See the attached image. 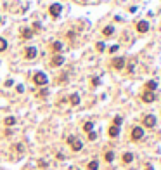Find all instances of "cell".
<instances>
[{
    "mask_svg": "<svg viewBox=\"0 0 161 170\" xmlns=\"http://www.w3.org/2000/svg\"><path fill=\"white\" fill-rule=\"evenodd\" d=\"M33 82H35V85H47L49 76L45 75L43 71H36V73L33 75Z\"/></svg>",
    "mask_w": 161,
    "mask_h": 170,
    "instance_id": "cell-1",
    "label": "cell"
},
{
    "mask_svg": "<svg viewBox=\"0 0 161 170\" xmlns=\"http://www.w3.org/2000/svg\"><path fill=\"white\" fill-rule=\"evenodd\" d=\"M68 144L71 146L73 151H81V147H83V142L76 137H68Z\"/></svg>",
    "mask_w": 161,
    "mask_h": 170,
    "instance_id": "cell-2",
    "label": "cell"
},
{
    "mask_svg": "<svg viewBox=\"0 0 161 170\" xmlns=\"http://www.w3.org/2000/svg\"><path fill=\"white\" fill-rule=\"evenodd\" d=\"M111 66L114 68V70H123L125 68V57H114L113 61H111Z\"/></svg>",
    "mask_w": 161,
    "mask_h": 170,
    "instance_id": "cell-3",
    "label": "cell"
},
{
    "mask_svg": "<svg viewBox=\"0 0 161 170\" xmlns=\"http://www.w3.org/2000/svg\"><path fill=\"white\" fill-rule=\"evenodd\" d=\"M142 123H144V127H147V129H152V127H156V116L154 115H146Z\"/></svg>",
    "mask_w": 161,
    "mask_h": 170,
    "instance_id": "cell-4",
    "label": "cell"
},
{
    "mask_svg": "<svg viewBox=\"0 0 161 170\" xmlns=\"http://www.w3.org/2000/svg\"><path fill=\"white\" fill-rule=\"evenodd\" d=\"M142 137H144L142 127H133V130H132V141H140Z\"/></svg>",
    "mask_w": 161,
    "mask_h": 170,
    "instance_id": "cell-5",
    "label": "cell"
},
{
    "mask_svg": "<svg viewBox=\"0 0 161 170\" xmlns=\"http://www.w3.org/2000/svg\"><path fill=\"white\" fill-rule=\"evenodd\" d=\"M49 12H50L52 17H59V14L62 12V5H61V4H52V5L49 7Z\"/></svg>",
    "mask_w": 161,
    "mask_h": 170,
    "instance_id": "cell-6",
    "label": "cell"
},
{
    "mask_svg": "<svg viewBox=\"0 0 161 170\" xmlns=\"http://www.w3.org/2000/svg\"><path fill=\"white\" fill-rule=\"evenodd\" d=\"M36 54H38L36 47H26V49H25V57H26V59H35Z\"/></svg>",
    "mask_w": 161,
    "mask_h": 170,
    "instance_id": "cell-7",
    "label": "cell"
},
{
    "mask_svg": "<svg viewBox=\"0 0 161 170\" xmlns=\"http://www.w3.org/2000/svg\"><path fill=\"white\" fill-rule=\"evenodd\" d=\"M142 101H144V102H154V101H156V94L146 90V92H142Z\"/></svg>",
    "mask_w": 161,
    "mask_h": 170,
    "instance_id": "cell-8",
    "label": "cell"
},
{
    "mask_svg": "<svg viewBox=\"0 0 161 170\" xmlns=\"http://www.w3.org/2000/svg\"><path fill=\"white\" fill-rule=\"evenodd\" d=\"M149 30V23L147 21H139V23H137V31L139 33H146Z\"/></svg>",
    "mask_w": 161,
    "mask_h": 170,
    "instance_id": "cell-9",
    "label": "cell"
},
{
    "mask_svg": "<svg viewBox=\"0 0 161 170\" xmlns=\"http://www.w3.org/2000/svg\"><path fill=\"white\" fill-rule=\"evenodd\" d=\"M62 62H64V57H62V56H57V54H56V56L52 57V62H50V64H52L54 68H57V66H61V64H62Z\"/></svg>",
    "mask_w": 161,
    "mask_h": 170,
    "instance_id": "cell-10",
    "label": "cell"
},
{
    "mask_svg": "<svg viewBox=\"0 0 161 170\" xmlns=\"http://www.w3.org/2000/svg\"><path fill=\"white\" fill-rule=\"evenodd\" d=\"M107 134H109V137H118V135H120V127H116V125H111Z\"/></svg>",
    "mask_w": 161,
    "mask_h": 170,
    "instance_id": "cell-11",
    "label": "cell"
},
{
    "mask_svg": "<svg viewBox=\"0 0 161 170\" xmlns=\"http://www.w3.org/2000/svg\"><path fill=\"white\" fill-rule=\"evenodd\" d=\"M146 89H147L149 92H154V90L158 89V82H156V80H149V82H146Z\"/></svg>",
    "mask_w": 161,
    "mask_h": 170,
    "instance_id": "cell-12",
    "label": "cell"
},
{
    "mask_svg": "<svg viewBox=\"0 0 161 170\" xmlns=\"http://www.w3.org/2000/svg\"><path fill=\"white\" fill-rule=\"evenodd\" d=\"M21 33H23V38H26V40L33 37V30H31V28H23Z\"/></svg>",
    "mask_w": 161,
    "mask_h": 170,
    "instance_id": "cell-13",
    "label": "cell"
},
{
    "mask_svg": "<svg viewBox=\"0 0 161 170\" xmlns=\"http://www.w3.org/2000/svg\"><path fill=\"white\" fill-rule=\"evenodd\" d=\"M50 49H52V52H54V54H57V52H61V50H62V44H61V42H54V44L50 45Z\"/></svg>",
    "mask_w": 161,
    "mask_h": 170,
    "instance_id": "cell-14",
    "label": "cell"
},
{
    "mask_svg": "<svg viewBox=\"0 0 161 170\" xmlns=\"http://www.w3.org/2000/svg\"><path fill=\"white\" fill-rule=\"evenodd\" d=\"M70 102H71L73 106H78V104H80V96H78V94H71V96H70Z\"/></svg>",
    "mask_w": 161,
    "mask_h": 170,
    "instance_id": "cell-15",
    "label": "cell"
},
{
    "mask_svg": "<svg viewBox=\"0 0 161 170\" xmlns=\"http://www.w3.org/2000/svg\"><path fill=\"white\" fill-rule=\"evenodd\" d=\"M17 123V120L14 118V116H7L5 120H4V125H7V127H12V125H16Z\"/></svg>",
    "mask_w": 161,
    "mask_h": 170,
    "instance_id": "cell-16",
    "label": "cell"
},
{
    "mask_svg": "<svg viewBox=\"0 0 161 170\" xmlns=\"http://www.w3.org/2000/svg\"><path fill=\"white\" fill-rule=\"evenodd\" d=\"M114 33V28L113 26H104V30H102V35L104 37H111Z\"/></svg>",
    "mask_w": 161,
    "mask_h": 170,
    "instance_id": "cell-17",
    "label": "cell"
},
{
    "mask_svg": "<svg viewBox=\"0 0 161 170\" xmlns=\"http://www.w3.org/2000/svg\"><path fill=\"white\" fill-rule=\"evenodd\" d=\"M83 130L85 132H92V130H94V123H92V122H85L83 123Z\"/></svg>",
    "mask_w": 161,
    "mask_h": 170,
    "instance_id": "cell-18",
    "label": "cell"
},
{
    "mask_svg": "<svg viewBox=\"0 0 161 170\" xmlns=\"http://www.w3.org/2000/svg\"><path fill=\"white\" fill-rule=\"evenodd\" d=\"M7 40L5 38H2V37H0V52H4V50H7Z\"/></svg>",
    "mask_w": 161,
    "mask_h": 170,
    "instance_id": "cell-19",
    "label": "cell"
},
{
    "mask_svg": "<svg viewBox=\"0 0 161 170\" xmlns=\"http://www.w3.org/2000/svg\"><path fill=\"white\" fill-rule=\"evenodd\" d=\"M133 161V155L132 153H125L123 155V163H132Z\"/></svg>",
    "mask_w": 161,
    "mask_h": 170,
    "instance_id": "cell-20",
    "label": "cell"
},
{
    "mask_svg": "<svg viewBox=\"0 0 161 170\" xmlns=\"http://www.w3.org/2000/svg\"><path fill=\"white\" fill-rule=\"evenodd\" d=\"M88 170H97L99 168V161H95V160H92L90 163H88V167H87Z\"/></svg>",
    "mask_w": 161,
    "mask_h": 170,
    "instance_id": "cell-21",
    "label": "cell"
},
{
    "mask_svg": "<svg viewBox=\"0 0 161 170\" xmlns=\"http://www.w3.org/2000/svg\"><path fill=\"white\" fill-rule=\"evenodd\" d=\"M104 160H106L107 163H111V161L114 160V153H113V151H107V153L104 155Z\"/></svg>",
    "mask_w": 161,
    "mask_h": 170,
    "instance_id": "cell-22",
    "label": "cell"
},
{
    "mask_svg": "<svg viewBox=\"0 0 161 170\" xmlns=\"http://www.w3.org/2000/svg\"><path fill=\"white\" fill-rule=\"evenodd\" d=\"M95 49H97L99 52H104V50H106V45H104V42H97V44H95Z\"/></svg>",
    "mask_w": 161,
    "mask_h": 170,
    "instance_id": "cell-23",
    "label": "cell"
},
{
    "mask_svg": "<svg viewBox=\"0 0 161 170\" xmlns=\"http://www.w3.org/2000/svg\"><path fill=\"white\" fill-rule=\"evenodd\" d=\"M121 122H123V118H121V116H116V118H114V122H113V125L120 127V125H121Z\"/></svg>",
    "mask_w": 161,
    "mask_h": 170,
    "instance_id": "cell-24",
    "label": "cell"
},
{
    "mask_svg": "<svg viewBox=\"0 0 161 170\" xmlns=\"http://www.w3.org/2000/svg\"><path fill=\"white\" fill-rule=\"evenodd\" d=\"M99 83H101V78H99V76H94V78H92V85H94V87H97Z\"/></svg>",
    "mask_w": 161,
    "mask_h": 170,
    "instance_id": "cell-25",
    "label": "cell"
},
{
    "mask_svg": "<svg viewBox=\"0 0 161 170\" xmlns=\"http://www.w3.org/2000/svg\"><path fill=\"white\" fill-rule=\"evenodd\" d=\"M97 139V134L94 132V130H92V132H88V141H95Z\"/></svg>",
    "mask_w": 161,
    "mask_h": 170,
    "instance_id": "cell-26",
    "label": "cell"
},
{
    "mask_svg": "<svg viewBox=\"0 0 161 170\" xmlns=\"http://www.w3.org/2000/svg\"><path fill=\"white\" fill-rule=\"evenodd\" d=\"M118 49H120V45H116V44H114V45H111V47H109V52H111V54H114V52H116Z\"/></svg>",
    "mask_w": 161,
    "mask_h": 170,
    "instance_id": "cell-27",
    "label": "cell"
},
{
    "mask_svg": "<svg viewBox=\"0 0 161 170\" xmlns=\"http://www.w3.org/2000/svg\"><path fill=\"white\" fill-rule=\"evenodd\" d=\"M147 170H154V168H152V167H151V165H147Z\"/></svg>",
    "mask_w": 161,
    "mask_h": 170,
    "instance_id": "cell-28",
    "label": "cell"
},
{
    "mask_svg": "<svg viewBox=\"0 0 161 170\" xmlns=\"http://www.w3.org/2000/svg\"><path fill=\"white\" fill-rule=\"evenodd\" d=\"M0 23H2V17H0Z\"/></svg>",
    "mask_w": 161,
    "mask_h": 170,
    "instance_id": "cell-29",
    "label": "cell"
}]
</instances>
